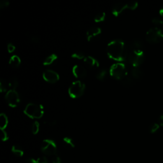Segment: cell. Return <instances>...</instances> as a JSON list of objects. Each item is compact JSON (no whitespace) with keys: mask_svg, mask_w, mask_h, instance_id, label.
Instances as JSON below:
<instances>
[{"mask_svg":"<svg viewBox=\"0 0 163 163\" xmlns=\"http://www.w3.org/2000/svg\"><path fill=\"white\" fill-rule=\"evenodd\" d=\"M85 85L81 81L73 82L68 89V94L72 98L77 99L81 97L85 92Z\"/></svg>","mask_w":163,"mask_h":163,"instance_id":"5b68a950","label":"cell"},{"mask_svg":"<svg viewBox=\"0 0 163 163\" xmlns=\"http://www.w3.org/2000/svg\"><path fill=\"white\" fill-rule=\"evenodd\" d=\"M43 78L46 82L54 84L59 80V75L57 72L51 69H46L43 73Z\"/></svg>","mask_w":163,"mask_h":163,"instance_id":"9c48e42d","label":"cell"},{"mask_svg":"<svg viewBox=\"0 0 163 163\" xmlns=\"http://www.w3.org/2000/svg\"><path fill=\"white\" fill-rule=\"evenodd\" d=\"M128 62L133 67H139L145 60V54L142 50H133L128 54Z\"/></svg>","mask_w":163,"mask_h":163,"instance_id":"277c9868","label":"cell"},{"mask_svg":"<svg viewBox=\"0 0 163 163\" xmlns=\"http://www.w3.org/2000/svg\"><path fill=\"white\" fill-rule=\"evenodd\" d=\"M131 74L133 78L135 79H139L143 77V72L139 67H133Z\"/></svg>","mask_w":163,"mask_h":163,"instance_id":"2e32d148","label":"cell"},{"mask_svg":"<svg viewBox=\"0 0 163 163\" xmlns=\"http://www.w3.org/2000/svg\"><path fill=\"white\" fill-rule=\"evenodd\" d=\"M152 22L155 25H162L163 24V22L162 19L159 17H154L152 19Z\"/></svg>","mask_w":163,"mask_h":163,"instance_id":"d6a6232c","label":"cell"},{"mask_svg":"<svg viewBox=\"0 0 163 163\" xmlns=\"http://www.w3.org/2000/svg\"><path fill=\"white\" fill-rule=\"evenodd\" d=\"M160 125L157 123H154L150 126L149 131L151 133H155V132L157 131V130L159 129Z\"/></svg>","mask_w":163,"mask_h":163,"instance_id":"f546056e","label":"cell"},{"mask_svg":"<svg viewBox=\"0 0 163 163\" xmlns=\"http://www.w3.org/2000/svg\"><path fill=\"white\" fill-rule=\"evenodd\" d=\"M63 141V144L64 145L69 149H72L73 148H75V145L74 143L73 139L72 138H69V137H64L62 139Z\"/></svg>","mask_w":163,"mask_h":163,"instance_id":"9a60e30c","label":"cell"},{"mask_svg":"<svg viewBox=\"0 0 163 163\" xmlns=\"http://www.w3.org/2000/svg\"><path fill=\"white\" fill-rule=\"evenodd\" d=\"M106 18V14L103 12L98 13L95 17V21L96 22H101L105 20Z\"/></svg>","mask_w":163,"mask_h":163,"instance_id":"cb8c5ba5","label":"cell"},{"mask_svg":"<svg viewBox=\"0 0 163 163\" xmlns=\"http://www.w3.org/2000/svg\"><path fill=\"white\" fill-rule=\"evenodd\" d=\"M21 64V59L16 55L12 56L9 60V64L13 68H18Z\"/></svg>","mask_w":163,"mask_h":163,"instance_id":"5bb4252c","label":"cell"},{"mask_svg":"<svg viewBox=\"0 0 163 163\" xmlns=\"http://www.w3.org/2000/svg\"><path fill=\"white\" fill-rule=\"evenodd\" d=\"M108 57L116 61H123L127 57L126 46L121 40H115L108 43L106 48Z\"/></svg>","mask_w":163,"mask_h":163,"instance_id":"6da1fadb","label":"cell"},{"mask_svg":"<svg viewBox=\"0 0 163 163\" xmlns=\"http://www.w3.org/2000/svg\"><path fill=\"white\" fill-rule=\"evenodd\" d=\"M7 49H8V51L9 53H12L15 50V46L14 45H13L12 43H10L8 44Z\"/></svg>","mask_w":163,"mask_h":163,"instance_id":"836d02e7","label":"cell"},{"mask_svg":"<svg viewBox=\"0 0 163 163\" xmlns=\"http://www.w3.org/2000/svg\"><path fill=\"white\" fill-rule=\"evenodd\" d=\"M2 130V139L3 142H6L8 139V136L7 133L4 130V129H1Z\"/></svg>","mask_w":163,"mask_h":163,"instance_id":"1f68e13d","label":"cell"},{"mask_svg":"<svg viewBox=\"0 0 163 163\" xmlns=\"http://www.w3.org/2000/svg\"><path fill=\"white\" fill-rule=\"evenodd\" d=\"M57 56L55 54H52L50 56H49L48 57H46L45 60L43 61V64L44 66H49L52 64L56 60H57Z\"/></svg>","mask_w":163,"mask_h":163,"instance_id":"e0dca14e","label":"cell"},{"mask_svg":"<svg viewBox=\"0 0 163 163\" xmlns=\"http://www.w3.org/2000/svg\"><path fill=\"white\" fill-rule=\"evenodd\" d=\"M52 163H62V160L60 158V157L57 155H56L53 157L52 158Z\"/></svg>","mask_w":163,"mask_h":163,"instance_id":"e575fe53","label":"cell"},{"mask_svg":"<svg viewBox=\"0 0 163 163\" xmlns=\"http://www.w3.org/2000/svg\"><path fill=\"white\" fill-rule=\"evenodd\" d=\"M85 57L86 56H85V54H84V52H82L81 51H76L74 53H73L72 55V57L77 59H84Z\"/></svg>","mask_w":163,"mask_h":163,"instance_id":"4316f807","label":"cell"},{"mask_svg":"<svg viewBox=\"0 0 163 163\" xmlns=\"http://www.w3.org/2000/svg\"><path fill=\"white\" fill-rule=\"evenodd\" d=\"M8 87L10 89V90H15L19 85L18 80L15 77H11L9 79V80L8 82Z\"/></svg>","mask_w":163,"mask_h":163,"instance_id":"d6986e66","label":"cell"},{"mask_svg":"<svg viewBox=\"0 0 163 163\" xmlns=\"http://www.w3.org/2000/svg\"><path fill=\"white\" fill-rule=\"evenodd\" d=\"M9 5L10 2L8 1H7V0H2V1L0 2V8L2 9L8 7Z\"/></svg>","mask_w":163,"mask_h":163,"instance_id":"4dcf8cb0","label":"cell"},{"mask_svg":"<svg viewBox=\"0 0 163 163\" xmlns=\"http://www.w3.org/2000/svg\"><path fill=\"white\" fill-rule=\"evenodd\" d=\"M84 60L85 64L90 68L96 69L100 66L98 61L92 56H86Z\"/></svg>","mask_w":163,"mask_h":163,"instance_id":"7c38bea8","label":"cell"},{"mask_svg":"<svg viewBox=\"0 0 163 163\" xmlns=\"http://www.w3.org/2000/svg\"><path fill=\"white\" fill-rule=\"evenodd\" d=\"M122 83L126 87H131L133 85V80L132 78L128 75L124 79L122 80Z\"/></svg>","mask_w":163,"mask_h":163,"instance_id":"d4e9b609","label":"cell"},{"mask_svg":"<svg viewBox=\"0 0 163 163\" xmlns=\"http://www.w3.org/2000/svg\"><path fill=\"white\" fill-rule=\"evenodd\" d=\"M8 123V118L5 113H2L0 115V128L1 129H4L7 128Z\"/></svg>","mask_w":163,"mask_h":163,"instance_id":"ac0fdd59","label":"cell"},{"mask_svg":"<svg viewBox=\"0 0 163 163\" xmlns=\"http://www.w3.org/2000/svg\"><path fill=\"white\" fill-rule=\"evenodd\" d=\"M24 112L30 118L38 119L43 117L44 109L43 106L40 104L30 103L26 105Z\"/></svg>","mask_w":163,"mask_h":163,"instance_id":"7a4b0ae2","label":"cell"},{"mask_svg":"<svg viewBox=\"0 0 163 163\" xmlns=\"http://www.w3.org/2000/svg\"><path fill=\"white\" fill-rule=\"evenodd\" d=\"M45 124H47V125H49V126H54V125L56 124V121H46V122H45Z\"/></svg>","mask_w":163,"mask_h":163,"instance_id":"8d00e7d4","label":"cell"},{"mask_svg":"<svg viewBox=\"0 0 163 163\" xmlns=\"http://www.w3.org/2000/svg\"><path fill=\"white\" fill-rule=\"evenodd\" d=\"M5 98L8 105L12 108L17 107L20 102V96L16 90H8Z\"/></svg>","mask_w":163,"mask_h":163,"instance_id":"ba28073f","label":"cell"},{"mask_svg":"<svg viewBox=\"0 0 163 163\" xmlns=\"http://www.w3.org/2000/svg\"><path fill=\"white\" fill-rule=\"evenodd\" d=\"M8 88H9L8 87V82H7V81L4 79H1L0 80V90H1L2 92H8Z\"/></svg>","mask_w":163,"mask_h":163,"instance_id":"7402d4cb","label":"cell"},{"mask_svg":"<svg viewBox=\"0 0 163 163\" xmlns=\"http://www.w3.org/2000/svg\"><path fill=\"white\" fill-rule=\"evenodd\" d=\"M12 152L14 155L17 157H22L24 155V151L22 150V149L20 147L17 145H13L12 147Z\"/></svg>","mask_w":163,"mask_h":163,"instance_id":"44dd1931","label":"cell"},{"mask_svg":"<svg viewBox=\"0 0 163 163\" xmlns=\"http://www.w3.org/2000/svg\"><path fill=\"white\" fill-rule=\"evenodd\" d=\"M126 8H127L126 3H118L117 4H115L113 7L112 14L115 17H117Z\"/></svg>","mask_w":163,"mask_h":163,"instance_id":"4fadbf2b","label":"cell"},{"mask_svg":"<svg viewBox=\"0 0 163 163\" xmlns=\"http://www.w3.org/2000/svg\"><path fill=\"white\" fill-rule=\"evenodd\" d=\"M31 41L34 43H38L40 41V38L38 36H33L31 37Z\"/></svg>","mask_w":163,"mask_h":163,"instance_id":"d590c367","label":"cell"},{"mask_svg":"<svg viewBox=\"0 0 163 163\" xmlns=\"http://www.w3.org/2000/svg\"><path fill=\"white\" fill-rule=\"evenodd\" d=\"M133 50H142L143 47V43L139 40H135L132 43Z\"/></svg>","mask_w":163,"mask_h":163,"instance_id":"603a6c76","label":"cell"},{"mask_svg":"<svg viewBox=\"0 0 163 163\" xmlns=\"http://www.w3.org/2000/svg\"><path fill=\"white\" fill-rule=\"evenodd\" d=\"M159 14H160V15L161 16L163 17V7L160 9V10H159Z\"/></svg>","mask_w":163,"mask_h":163,"instance_id":"f35d334b","label":"cell"},{"mask_svg":"<svg viewBox=\"0 0 163 163\" xmlns=\"http://www.w3.org/2000/svg\"><path fill=\"white\" fill-rule=\"evenodd\" d=\"M110 75L114 79L122 80L128 76V70L126 65L122 62L113 64L110 67Z\"/></svg>","mask_w":163,"mask_h":163,"instance_id":"3957f363","label":"cell"},{"mask_svg":"<svg viewBox=\"0 0 163 163\" xmlns=\"http://www.w3.org/2000/svg\"><path fill=\"white\" fill-rule=\"evenodd\" d=\"M101 34V30L98 27L90 28L86 33V38L88 41H90L98 37Z\"/></svg>","mask_w":163,"mask_h":163,"instance_id":"30bf717a","label":"cell"},{"mask_svg":"<svg viewBox=\"0 0 163 163\" xmlns=\"http://www.w3.org/2000/svg\"><path fill=\"white\" fill-rule=\"evenodd\" d=\"M72 72L73 75L77 79H84L87 75L85 68L80 65L74 66Z\"/></svg>","mask_w":163,"mask_h":163,"instance_id":"8fae6325","label":"cell"},{"mask_svg":"<svg viewBox=\"0 0 163 163\" xmlns=\"http://www.w3.org/2000/svg\"><path fill=\"white\" fill-rule=\"evenodd\" d=\"M28 163H49V161L45 157H41L37 159L30 158L27 160Z\"/></svg>","mask_w":163,"mask_h":163,"instance_id":"ffe728a7","label":"cell"},{"mask_svg":"<svg viewBox=\"0 0 163 163\" xmlns=\"http://www.w3.org/2000/svg\"><path fill=\"white\" fill-rule=\"evenodd\" d=\"M158 122H159V124L161 126H163V115H160V117H159L158 119Z\"/></svg>","mask_w":163,"mask_h":163,"instance_id":"74e56055","label":"cell"},{"mask_svg":"<svg viewBox=\"0 0 163 163\" xmlns=\"http://www.w3.org/2000/svg\"><path fill=\"white\" fill-rule=\"evenodd\" d=\"M41 149L42 152L49 156H54L57 153V145L51 139H45L42 142Z\"/></svg>","mask_w":163,"mask_h":163,"instance_id":"8992f818","label":"cell"},{"mask_svg":"<svg viewBox=\"0 0 163 163\" xmlns=\"http://www.w3.org/2000/svg\"><path fill=\"white\" fill-rule=\"evenodd\" d=\"M163 39V33L157 27L150 28L146 33V40L150 43H157Z\"/></svg>","mask_w":163,"mask_h":163,"instance_id":"52a82bcc","label":"cell"},{"mask_svg":"<svg viewBox=\"0 0 163 163\" xmlns=\"http://www.w3.org/2000/svg\"><path fill=\"white\" fill-rule=\"evenodd\" d=\"M107 75V71L105 69H101L96 75V78L98 80L100 81H103L106 77Z\"/></svg>","mask_w":163,"mask_h":163,"instance_id":"484cf974","label":"cell"},{"mask_svg":"<svg viewBox=\"0 0 163 163\" xmlns=\"http://www.w3.org/2000/svg\"><path fill=\"white\" fill-rule=\"evenodd\" d=\"M40 130V124L38 122L35 121L32 126V133L33 134H36Z\"/></svg>","mask_w":163,"mask_h":163,"instance_id":"f1b7e54d","label":"cell"},{"mask_svg":"<svg viewBox=\"0 0 163 163\" xmlns=\"http://www.w3.org/2000/svg\"><path fill=\"white\" fill-rule=\"evenodd\" d=\"M126 5H127V8H128L129 10H134L138 7V3L137 2L131 1V2H129L127 3Z\"/></svg>","mask_w":163,"mask_h":163,"instance_id":"83f0119b","label":"cell"}]
</instances>
